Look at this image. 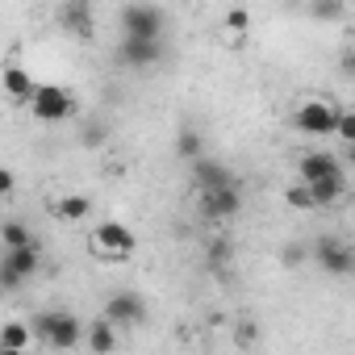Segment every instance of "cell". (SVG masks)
Segmentation results:
<instances>
[{
	"instance_id": "obj_1",
	"label": "cell",
	"mask_w": 355,
	"mask_h": 355,
	"mask_svg": "<svg viewBox=\"0 0 355 355\" xmlns=\"http://www.w3.org/2000/svg\"><path fill=\"white\" fill-rule=\"evenodd\" d=\"M30 330H34L38 343L59 347V351H71V347H80L88 338V326L76 313H67V309H42V313H34L30 318Z\"/></svg>"
},
{
	"instance_id": "obj_2",
	"label": "cell",
	"mask_w": 355,
	"mask_h": 355,
	"mask_svg": "<svg viewBox=\"0 0 355 355\" xmlns=\"http://www.w3.org/2000/svg\"><path fill=\"white\" fill-rule=\"evenodd\" d=\"M117 21H121V38L159 42V34H163V9H155V5H125L117 13Z\"/></svg>"
},
{
	"instance_id": "obj_3",
	"label": "cell",
	"mask_w": 355,
	"mask_h": 355,
	"mask_svg": "<svg viewBox=\"0 0 355 355\" xmlns=\"http://www.w3.org/2000/svg\"><path fill=\"white\" fill-rule=\"evenodd\" d=\"M134 247H138V239L121 222H101L92 230V255H101V259H125V255H134Z\"/></svg>"
},
{
	"instance_id": "obj_4",
	"label": "cell",
	"mask_w": 355,
	"mask_h": 355,
	"mask_svg": "<svg viewBox=\"0 0 355 355\" xmlns=\"http://www.w3.org/2000/svg\"><path fill=\"white\" fill-rule=\"evenodd\" d=\"M38 263H42L38 243L17 247V251H5V259H0V288H5V293L21 288V280H26V276H34V272H38Z\"/></svg>"
},
{
	"instance_id": "obj_5",
	"label": "cell",
	"mask_w": 355,
	"mask_h": 355,
	"mask_svg": "<svg viewBox=\"0 0 355 355\" xmlns=\"http://www.w3.org/2000/svg\"><path fill=\"white\" fill-rule=\"evenodd\" d=\"M30 109H34V117H38V121H67V117L76 113V101H71V92H67V88L38 84V92H34Z\"/></svg>"
},
{
	"instance_id": "obj_6",
	"label": "cell",
	"mask_w": 355,
	"mask_h": 355,
	"mask_svg": "<svg viewBox=\"0 0 355 355\" xmlns=\"http://www.w3.org/2000/svg\"><path fill=\"white\" fill-rule=\"evenodd\" d=\"M338 117H343V113L330 109L326 101H305L293 121H297L301 134H318V138H322V134H334V130H338Z\"/></svg>"
},
{
	"instance_id": "obj_7",
	"label": "cell",
	"mask_w": 355,
	"mask_h": 355,
	"mask_svg": "<svg viewBox=\"0 0 355 355\" xmlns=\"http://www.w3.org/2000/svg\"><path fill=\"white\" fill-rule=\"evenodd\" d=\"M105 318H109L113 326H142V322H146V301H142L138 293L121 288V293H113V297L105 301Z\"/></svg>"
},
{
	"instance_id": "obj_8",
	"label": "cell",
	"mask_w": 355,
	"mask_h": 355,
	"mask_svg": "<svg viewBox=\"0 0 355 355\" xmlns=\"http://www.w3.org/2000/svg\"><path fill=\"white\" fill-rule=\"evenodd\" d=\"M197 205H201V218L205 222H226V218H234L243 209V189L230 184V189H218V193H201Z\"/></svg>"
},
{
	"instance_id": "obj_9",
	"label": "cell",
	"mask_w": 355,
	"mask_h": 355,
	"mask_svg": "<svg viewBox=\"0 0 355 355\" xmlns=\"http://www.w3.org/2000/svg\"><path fill=\"white\" fill-rule=\"evenodd\" d=\"M117 59H121L125 67H138V71H146V67H155V63L163 59V42H142V38H121V46H117Z\"/></svg>"
},
{
	"instance_id": "obj_10",
	"label": "cell",
	"mask_w": 355,
	"mask_h": 355,
	"mask_svg": "<svg viewBox=\"0 0 355 355\" xmlns=\"http://www.w3.org/2000/svg\"><path fill=\"white\" fill-rule=\"evenodd\" d=\"M193 184H197V193H218V189H230V184H239L234 175L218 163V159H197L193 163Z\"/></svg>"
},
{
	"instance_id": "obj_11",
	"label": "cell",
	"mask_w": 355,
	"mask_h": 355,
	"mask_svg": "<svg viewBox=\"0 0 355 355\" xmlns=\"http://www.w3.org/2000/svg\"><path fill=\"white\" fill-rule=\"evenodd\" d=\"M59 26L71 34V38H80V42H88L92 34H96V21H92V9L84 5V0H67V5L59 9Z\"/></svg>"
},
{
	"instance_id": "obj_12",
	"label": "cell",
	"mask_w": 355,
	"mask_h": 355,
	"mask_svg": "<svg viewBox=\"0 0 355 355\" xmlns=\"http://www.w3.org/2000/svg\"><path fill=\"white\" fill-rule=\"evenodd\" d=\"M318 263H322V272H330V276H351V272H355V251L343 247V243H334V239H322V243H318Z\"/></svg>"
},
{
	"instance_id": "obj_13",
	"label": "cell",
	"mask_w": 355,
	"mask_h": 355,
	"mask_svg": "<svg viewBox=\"0 0 355 355\" xmlns=\"http://www.w3.org/2000/svg\"><path fill=\"white\" fill-rule=\"evenodd\" d=\"M338 171H343V167H338V159H334V155H322V150L301 155V163H297L301 184H318V180H326V175H338Z\"/></svg>"
},
{
	"instance_id": "obj_14",
	"label": "cell",
	"mask_w": 355,
	"mask_h": 355,
	"mask_svg": "<svg viewBox=\"0 0 355 355\" xmlns=\"http://www.w3.org/2000/svg\"><path fill=\"white\" fill-rule=\"evenodd\" d=\"M5 92H9L13 101H26V105H30V101H34V92H38V84L30 80V71H26V67H9V71H5Z\"/></svg>"
},
{
	"instance_id": "obj_15",
	"label": "cell",
	"mask_w": 355,
	"mask_h": 355,
	"mask_svg": "<svg viewBox=\"0 0 355 355\" xmlns=\"http://www.w3.org/2000/svg\"><path fill=\"white\" fill-rule=\"evenodd\" d=\"M84 343H88V351H92V355H109V351L117 347V334H113V322H109V318H101V322H92V326H88V338H84Z\"/></svg>"
},
{
	"instance_id": "obj_16",
	"label": "cell",
	"mask_w": 355,
	"mask_h": 355,
	"mask_svg": "<svg viewBox=\"0 0 355 355\" xmlns=\"http://www.w3.org/2000/svg\"><path fill=\"white\" fill-rule=\"evenodd\" d=\"M309 193H313V205L322 209V205H334L343 193H347V175L338 171V175H326V180H318V184H309Z\"/></svg>"
},
{
	"instance_id": "obj_17",
	"label": "cell",
	"mask_w": 355,
	"mask_h": 355,
	"mask_svg": "<svg viewBox=\"0 0 355 355\" xmlns=\"http://www.w3.org/2000/svg\"><path fill=\"white\" fill-rule=\"evenodd\" d=\"M34 338L30 322H5V330H0V347H9V351H26Z\"/></svg>"
},
{
	"instance_id": "obj_18",
	"label": "cell",
	"mask_w": 355,
	"mask_h": 355,
	"mask_svg": "<svg viewBox=\"0 0 355 355\" xmlns=\"http://www.w3.org/2000/svg\"><path fill=\"white\" fill-rule=\"evenodd\" d=\"M175 155L189 159V163L205 159V142H201V134H197V130H180V134H175Z\"/></svg>"
},
{
	"instance_id": "obj_19",
	"label": "cell",
	"mask_w": 355,
	"mask_h": 355,
	"mask_svg": "<svg viewBox=\"0 0 355 355\" xmlns=\"http://www.w3.org/2000/svg\"><path fill=\"white\" fill-rule=\"evenodd\" d=\"M88 214H92L88 197H63V205H59V218H67V222H84Z\"/></svg>"
},
{
	"instance_id": "obj_20",
	"label": "cell",
	"mask_w": 355,
	"mask_h": 355,
	"mask_svg": "<svg viewBox=\"0 0 355 355\" xmlns=\"http://www.w3.org/2000/svg\"><path fill=\"white\" fill-rule=\"evenodd\" d=\"M0 239H5V247H9V251H17V247H30V243H34V239H30V230H26L21 222H5Z\"/></svg>"
},
{
	"instance_id": "obj_21",
	"label": "cell",
	"mask_w": 355,
	"mask_h": 355,
	"mask_svg": "<svg viewBox=\"0 0 355 355\" xmlns=\"http://www.w3.org/2000/svg\"><path fill=\"white\" fill-rule=\"evenodd\" d=\"M284 201H288V209H318L309 184H288V189H284Z\"/></svg>"
},
{
	"instance_id": "obj_22",
	"label": "cell",
	"mask_w": 355,
	"mask_h": 355,
	"mask_svg": "<svg viewBox=\"0 0 355 355\" xmlns=\"http://www.w3.org/2000/svg\"><path fill=\"white\" fill-rule=\"evenodd\" d=\"M226 263H230V243H226V239H214V243H209V268L218 272V268H226Z\"/></svg>"
},
{
	"instance_id": "obj_23",
	"label": "cell",
	"mask_w": 355,
	"mask_h": 355,
	"mask_svg": "<svg viewBox=\"0 0 355 355\" xmlns=\"http://www.w3.org/2000/svg\"><path fill=\"white\" fill-rule=\"evenodd\" d=\"M309 13H313L318 21H338V17H343V5H338V0H326V5H313Z\"/></svg>"
},
{
	"instance_id": "obj_24",
	"label": "cell",
	"mask_w": 355,
	"mask_h": 355,
	"mask_svg": "<svg viewBox=\"0 0 355 355\" xmlns=\"http://www.w3.org/2000/svg\"><path fill=\"white\" fill-rule=\"evenodd\" d=\"M234 338H239V347H251V343L259 338V326H255V322H239V326H234Z\"/></svg>"
},
{
	"instance_id": "obj_25",
	"label": "cell",
	"mask_w": 355,
	"mask_h": 355,
	"mask_svg": "<svg viewBox=\"0 0 355 355\" xmlns=\"http://www.w3.org/2000/svg\"><path fill=\"white\" fill-rule=\"evenodd\" d=\"M334 134H338V138H343L347 146H355V113H343V117H338V130H334Z\"/></svg>"
},
{
	"instance_id": "obj_26",
	"label": "cell",
	"mask_w": 355,
	"mask_h": 355,
	"mask_svg": "<svg viewBox=\"0 0 355 355\" xmlns=\"http://www.w3.org/2000/svg\"><path fill=\"white\" fill-rule=\"evenodd\" d=\"M226 26H230L234 34H243V30L251 26V13H247V9H230V13H226Z\"/></svg>"
},
{
	"instance_id": "obj_27",
	"label": "cell",
	"mask_w": 355,
	"mask_h": 355,
	"mask_svg": "<svg viewBox=\"0 0 355 355\" xmlns=\"http://www.w3.org/2000/svg\"><path fill=\"white\" fill-rule=\"evenodd\" d=\"M13 193V171H0V197Z\"/></svg>"
},
{
	"instance_id": "obj_28",
	"label": "cell",
	"mask_w": 355,
	"mask_h": 355,
	"mask_svg": "<svg viewBox=\"0 0 355 355\" xmlns=\"http://www.w3.org/2000/svg\"><path fill=\"white\" fill-rule=\"evenodd\" d=\"M297 259H305V251H301V247H288V251H284V263H297Z\"/></svg>"
},
{
	"instance_id": "obj_29",
	"label": "cell",
	"mask_w": 355,
	"mask_h": 355,
	"mask_svg": "<svg viewBox=\"0 0 355 355\" xmlns=\"http://www.w3.org/2000/svg\"><path fill=\"white\" fill-rule=\"evenodd\" d=\"M343 67H347V76H355V51H347V55H343Z\"/></svg>"
},
{
	"instance_id": "obj_30",
	"label": "cell",
	"mask_w": 355,
	"mask_h": 355,
	"mask_svg": "<svg viewBox=\"0 0 355 355\" xmlns=\"http://www.w3.org/2000/svg\"><path fill=\"white\" fill-rule=\"evenodd\" d=\"M0 355H21V351H9V347H0Z\"/></svg>"
},
{
	"instance_id": "obj_31",
	"label": "cell",
	"mask_w": 355,
	"mask_h": 355,
	"mask_svg": "<svg viewBox=\"0 0 355 355\" xmlns=\"http://www.w3.org/2000/svg\"><path fill=\"white\" fill-rule=\"evenodd\" d=\"M351 163H355V146H351Z\"/></svg>"
}]
</instances>
